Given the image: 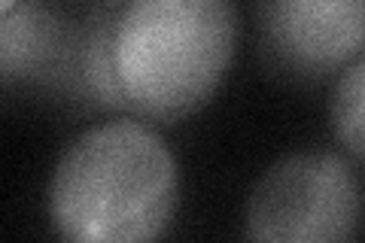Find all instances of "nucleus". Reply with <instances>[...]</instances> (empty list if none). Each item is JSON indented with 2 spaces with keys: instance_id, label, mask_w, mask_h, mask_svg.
Listing matches in <instances>:
<instances>
[{
  "instance_id": "obj_8",
  "label": "nucleus",
  "mask_w": 365,
  "mask_h": 243,
  "mask_svg": "<svg viewBox=\"0 0 365 243\" xmlns=\"http://www.w3.org/2000/svg\"><path fill=\"white\" fill-rule=\"evenodd\" d=\"M19 0H0V13H6V9H13Z\"/></svg>"
},
{
  "instance_id": "obj_1",
  "label": "nucleus",
  "mask_w": 365,
  "mask_h": 243,
  "mask_svg": "<svg viewBox=\"0 0 365 243\" xmlns=\"http://www.w3.org/2000/svg\"><path fill=\"white\" fill-rule=\"evenodd\" d=\"M177 201V158L137 115L73 137L49 180V222L73 243L155 240L168 231Z\"/></svg>"
},
{
  "instance_id": "obj_3",
  "label": "nucleus",
  "mask_w": 365,
  "mask_h": 243,
  "mask_svg": "<svg viewBox=\"0 0 365 243\" xmlns=\"http://www.w3.org/2000/svg\"><path fill=\"white\" fill-rule=\"evenodd\" d=\"M365 213L353 165L326 149L283 155L262 173L247 201V237L268 243L350 240Z\"/></svg>"
},
{
  "instance_id": "obj_4",
  "label": "nucleus",
  "mask_w": 365,
  "mask_h": 243,
  "mask_svg": "<svg viewBox=\"0 0 365 243\" xmlns=\"http://www.w3.org/2000/svg\"><path fill=\"white\" fill-rule=\"evenodd\" d=\"M256 46L271 76L326 83L365 58V0H256Z\"/></svg>"
},
{
  "instance_id": "obj_7",
  "label": "nucleus",
  "mask_w": 365,
  "mask_h": 243,
  "mask_svg": "<svg viewBox=\"0 0 365 243\" xmlns=\"http://www.w3.org/2000/svg\"><path fill=\"white\" fill-rule=\"evenodd\" d=\"M329 122L344 152L365 165V58L338 76L329 100Z\"/></svg>"
},
{
  "instance_id": "obj_2",
  "label": "nucleus",
  "mask_w": 365,
  "mask_h": 243,
  "mask_svg": "<svg viewBox=\"0 0 365 243\" xmlns=\"http://www.w3.org/2000/svg\"><path fill=\"white\" fill-rule=\"evenodd\" d=\"M232 0H125L116 73L131 115L174 125L222 86L235 55Z\"/></svg>"
},
{
  "instance_id": "obj_5",
  "label": "nucleus",
  "mask_w": 365,
  "mask_h": 243,
  "mask_svg": "<svg viewBox=\"0 0 365 243\" xmlns=\"http://www.w3.org/2000/svg\"><path fill=\"white\" fill-rule=\"evenodd\" d=\"M73 16L55 0H19L0 13V83L6 91L52 95L61 86Z\"/></svg>"
},
{
  "instance_id": "obj_6",
  "label": "nucleus",
  "mask_w": 365,
  "mask_h": 243,
  "mask_svg": "<svg viewBox=\"0 0 365 243\" xmlns=\"http://www.w3.org/2000/svg\"><path fill=\"white\" fill-rule=\"evenodd\" d=\"M125 0H88L73 16V40L67 52L61 86L52 100L79 113H122L131 115L116 73V25Z\"/></svg>"
}]
</instances>
